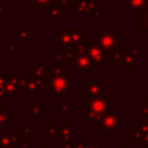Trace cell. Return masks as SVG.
Wrapping results in <instances>:
<instances>
[{
  "label": "cell",
  "mask_w": 148,
  "mask_h": 148,
  "mask_svg": "<svg viewBox=\"0 0 148 148\" xmlns=\"http://www.w3.org/2000/svg\"><path fill=\"white\" fill-rule=\"evenodd\" d=\"M145 102H146V103L148 104V91L146 92V99H145Z\"/></svg>",
  "instance_id": "74e56055"
},
{
  "label": "cell",
  "mask_w": 148,
  "mask_h": 148,
  "mask_svg": "<svg viewBox=\"0 0 148 148\" xmlns=\"http://www.w3.org/2000/svg\"><path fill=\"white\" fill-rule=\"evenodd\" d=\"M135 25L148 38V5L143 9L135 12Z\"/></svg>",
  "instance_id": "4fadbf2b"
},
{
  "label": "cell",
  "mask_w": 148,
  "mask_h": 148,
  "mask_svg": "<svg viewBox=\"0 0 148 148\" xmlns=\"http://www.w3.org/2000/svg\"><path fill=\"white\" fill-rule=\"evenodd\" d=\"M61 6H62V5H61L59 1H54V2L49 3V5L45 7L46 16H47L49 18H51L52 22H57V20L62 15Z\"/></svg>",
  "instance_id": "2e32d148"
},
{
  "label": "cell",
  "mask_w": 148,
  "mask_h": 148,
  "mask_svg": "<svg viewBox=\"0 0 148 148\" xmlns=\"http://www.w3.org/2000/svg\"><path fill=\"white\" fill-rule=\"evenodd\" d=\"M76 148H104L103 143H90L87 138H80L76 142Z\"/></svg>",
  "instance_id": "cb8c5ba5"
},
{
  "label": "cell",
  "mask_w": 148,
  "mask_h": 148,
  "mask_svg": "<svg viewBox=\"0 0 148 148\" xmlns=\"http://www.w3.org/2000/svg\"><path fill=\"white\" fill-rule=\"evenodd\" d=\"M72 10L80 17H103L104 7L98 6L95 0H77L72 7Z\"/></svg>",
  "instance_id": "5b68a950"
},
{
  "label": "cell",
  "mask_w": 148,
  "mask_h": 148,
  "mask_svg": "<svg viewBox=\"0 0 148 148\" xmlns=\"http://www.w3.org/2000/svg\"><path fill=\"white\" fill-rule=\"evenodd\" d=\"M8 12H9V7L3 1L0 0V16L3 15V14H6V13H8Z\"/></svg>",
  "instance_id": "4dcf8cb0"
},
{
  "label": "cell",
  "mask_w": 148,
  "mask_h": 148,
  "mask_svg": "<svg viewBox=\"0 0 148 148\" xmlns=\"http://www.w3.org/2000/svg\"><path fill=\"white\" fill-rule=\"evenodd\" d=\"M54 1H58V0H32V2L39 7H46L49 3L54 2Z\"/></svg>",
  "instance_id": "f546056e"
},
{
  "label": "cell",
  "mask_w": 148,
  "mask_h": 148,
  "mask_svg": "<svg viewBox=\"0 0 148 148\" xmlns=\"http://www.w3.org/2000/svg\"><path fill=\"white\" fill-rule=\"evenodd\" d=\"M86 54L89 57V59L91 60V62L94 65L92 69H98L99 65H102L106 60V56H105V52L103 51V49L94 42L87 45Z\"/></svg>",
  "instance_id": "30bf717a"
},
{
  "label": "cell",
  "mask_w": 148,
  "mask_h": 148,
  "mask_svg": "<svg viewBox=\"0 0 148 148\" xmlns=\"http://www.w3.org/2000/svg\"><path fill=\"white\" fill-rule=\"evenodd\" d=\"M73 86V76L69 74H64V75H57L52 76L51 80L46 81V87L45 91L51 92L54 96H64L67 92L71 91Z\"/></svg>",
  "instance_id": "277c9868"
},
{
  "label": "cell",
  "mask_w": 148,
  "mask_h": 148,
  "mask_svg": "<svg viewBox=\"0 0 148 148\" xmlns=\"http://www.w3.org/2000/svg\"><path fill=\"white\" fill-rule=\"evenodd\" d=\"M58 126H57V123L56 121H49L46 123V138L47 139H52V138H56L57 134H58Z\"/></svg>",
  "instance_id": "d4e9b609"
},
{
  "label": "cell",
  "mask_w": 148,
  "mask_h": 148,
  "mask_svg": "<svg viewBox=\"0 0 148 148\" xmlns=\"http://www.w3.org/2000/svg\"><path fill=\"white\" fill-rule=\"evenodd\" d=\"M112 60L116 65H124L128 71L135 69L136 67V58L131 53L130 49H120Z\"/></svg>",
  "instance_id": "8fae6325"
},
{
  "label": "cell",
  "mask_w": 148,
  "mask_h": 148,
  "mask_svg": "<svg viewBox=\"0 0 148 148\" xmlns=\"http://www.w3.org/2000/svg\"><path fill=\"white\" fill-rule=\"evenodd\" d=\"M109 96H99V97H91L88 102V105L83 106L82 109V119L84 123L94 121L101 123L103 117L106 114L109 110Z\"/></svg>",
  "instance_id": "7a4b0ae2"
},
{
  "label": "cell",
  "mask_w": 148,
  "mask_h": 148,
  "mask_svg": "<svg viewBox=\"0 0 148 148\" xmlns=\"http://www.w3.org/2000/svg\"><path fill=\"white\" fill-rule=\"evenodd\" d=\"M145 134L138 128V127H132L130 132V138H131V143H141Z\"/></svg>",
  "instance_id": "603a6c76"
},
{
  "label": "cell",
  "mask_w": 148,
  "mask_h": 148,
  "mask_svg": "<svg viewBox=\"0 0 148 148\" xmlns=\"http://www.w3.org/2000/svg\"><path fill=\"white\" fill-rule=\"evenodd\" d=\"M67 64L79 73V75H87L90 69H92L94 65L86 52H72L69 53Z\"/></svg>",
  "instance_id": "52a82bcc"
},
{
  "label": "cell",
  "mask_w": 148,
  "mask_h": 148,
  "mask_svg": "<svg viewBox=\"0 0 148 148\" xmlns=\"http://www.w3.org/2000/svg\"><path fill=\"white\" fill-rule=\"evenodd\" d=\"M15 1H16L21 7H24V6H25V3H27L28 1H31V0H15Z\"/></svg>",
  "instance_id": "e575fe53"
},
{
  "label": "cell",
  "mask_w": 148,
  "mask_h": 148,
  "mask_svg": "<svg viewBox=\"0 0 148 148\" xmlns=\"http://www.w3.org/2000/svg\"><path fill=\"white\" fill-rule=\"evenodd\" d=\"M57 111H58L64 118H66V117L68 116V113H71V112L73 111V103H72L71 101H65V102H62L60 105L57 106Z\"/></svg>",
  "instance_id": "ffe728a7"
},
{
  "label": "cell",
  "mask_w": 148,
  "mask_h": 148,
  "mask_svg": "<svg viewBox=\"0 0 148 148\" xmlns=\"http://www.w3.org/2000/svg\"><path fill=\"white\" fill-rule=\"evenodd\" d=\"M119 148H131V143L121 142V143H119Z\"/></svg>",
  "instance_id": "d590c367"
},
{
  "label": "cell",
  "mask_w": 148,
  "mask_h": 148,
  "mask_svg": "<svg viewBox=\"0 0 148 148\" xmlns=\"http://www.w3.org/2000/svg\"><path fill=\"white\" fill-rule=\"evenodd\" d=\"M0 148H15L13 145L12 134L0 132Z\"/></svg>",
  "instance_id": "7402d4cb"
},
{
  "label": "cell",
  "mask_w": 148,
  "mask_h": 148,
  "mask_svg": "<svg viewBox=\"0 0 148 148\" xmlns=\"http://www.w3.org/2000/svg\"><path fill=\"white\" fill-rule=\"evenodd\" d=\"M30 74L35 77H45L46 76V66L44 64L31 65L30 66Z\"/></svg>",
  "instance_id": "d6986e66"
},
{
  "label": "cell",
  "mask_w": 148,
  "mask_h": 148,
  "mask_svg": "<svg viewBox=\"0 0 148 148\" xmlns=\"http://www.w3.org/2000/svg\"><path fill=\"white\" fill-rule=\"evenodd\" d=\"M14 36L16 39H18L20 43L29 44L31 40V29L29 27H27V28L16 27L14 29Z\"/></svg>",
  "instance_id": "e0dca14e"
},
{
  "label": "cell",
  "mask_w": 148,
  "mask_h": 148,
  "mask_svg": "<svg viewBox=\"0 0 148 148\" xmlns=\"http://www.w3.org/2000/svg\"><path fill=\"white\" fill-rule=\"evenodd\" d=\"M128 49H130L131 53L136 58V60L141 58V45H140V43H131Z\"/></svg>",
  "instance_id": "83f0119b"
},
{
  "label": "cell",
  "mask_w": 148,
  "mask_h": 148,
  "mask_svg": "<svg viewBox=\"0 0 148 148\" xmlns=\"http://www.w3.org/2000/svg\"><path fill=\"white\" fill-rule=\"evenodd\" d=\"M39 148H52V145L51 143H49V142H44V143H42L40 145V147Z\"/></svg>",
  "instance_id": "8d00e7d4"
},
{
  "label": "cell",
  "mask_w": 148,
  "mask_h": 148,
  "mask_svg": "<svg viewBox=\"0 0 148 148\" xmlns=\"http://www.w3.org/2000/svg\"><path fill=\"white\" fill-rule=\"evenodd\" d=\"M45 77H35L31 74L27 76H20V89L25 96H40L42 91H45L46 87Z\"/></svg>",
  "instance_id": "8992f818"
},
{
  "label": "cell",
  "mask_w": 148,
  "mask_h": 148,
  "mask_svg": "<svg viewBox=\"0 0 148 148\" xmlns=\"http://www.w3.org/2000/svg\"><path fill=\"white\" fill-rule=\"evenodd\" d=\"M119 34L116 32L114 28L108 27L104 28L102 32L97 35V37L94 38V43L98 44L103 51L105 52L106 59H113L114 56L119 52L120 46H119Z\"/></svg>",
  "instance_id": "3957f363"
},
{
  "label": "cell",
  "mask_w": 148,
  "mask_h": 148,
  "mask_svg": "<svg viewBox=\"0 0 148 148\" xmlns=\"http://www.w3.org/2000/svg\"><path fill=\"white\" fill-rule=\"evenodd\" d=\"M77 128L73 126L71 121H64L61 124V127L58 131L57 138H59L61 141H71L74 133H76Z\"/></svg>",
  "instance_id": "9a60e30c"
},
{
  "label": "cell",
  "mask_w": 148,
  "mask_h": 148,
  "mask_svg": "<svg viewBox=\"0 0 148 148\" xmlns=\"http://www.w3.org/2000/svg\"><path fill=\"white\" fill-rule=\"evenodd\" d=\"M36 132V128L30 125L29 121L24 124L23 127L20 128V148H29L30 147V136L32 133Z\"/></svg>",
  "instance_id": "5bb4252c"
},
{
  "label": "cell",
  "mask_w": 148,
  "mask_h": 148,
  "mask_svg": "<svg viewBox=\"0 0 148 148\" xmlns=\"http://www.w3.org/2000/svg\"><path fill=\"white\" fill-rule=\"evenodd\" d=\"M7 74L2 69H0V101H2L6 96V89H5V80H6Z\"/></svg>",
  "instance_id": "4316f807"
},
{
  "label": "cell",
  "mask_w": 148,
  "mask_h": 148,
  "mask_svg": "<svg viewBox=\"0 0 148 148\" xmlns=\"http://www.w3.org/2000/svg\"><path fill=\"white\" fill-rule=\"evenodd\" d=\"M140 147L141 148H148V133L143 136V139H142V141L140 143Z\"/></svg>",
  "instance_id": "836d02e7"
},
{
  "label": "cell",
  "mask_w": 148,
  "mask_h": 148,
  "mask_svg": "<svg viewBox=\"0 0 148 148\" xmlns=\"http://www.w3.org/2000/svg\"><path fill=\"white\" fill-rule=\"evenodd\" d=\"M61 148H76V143L72 141H61Z\"/></svg>",
  "instance_id": "1f68e13d"
},
{
  "label": "cell",
  "mask_w": 148,
  "mask_h": 148,
  "mask_svg": "<svg viewBox=\"0 0 148 148\" xmlns=\"http://www.w3.org/2000/svg\"><path fill=\"white\" fill-rule=\"evenodd\" d=\"M104 92L103 80H84L82 84V94L84 97H99Z\"/></svg>",
  "instance_id": "9c48e42d"
},
{
  "label": "cell",
  "mask_w": 148,
  "mask_h": 148,
  "mask_svg": "<svg viewBox=\"0 0 148 148\" xmlns=\"http://www.w3.org/2000/svg\"><path fill=\"white\" fill-rule=\"evenodd\" d=\"M125 12H136L143 9L148 5V0H125Z\"/></svg>",
  "instance_id": "ac0fdd59"
},
{
  "label": "cell",
  "mask_w": 148,
  "mask_h": 148,
  "mask_svg": "<svg viewBox=\"0 0 148 148\" xmlns=\"http://www.w3.org/2000/svg\"><path fill=\"white\" fill-rule=\"evenodd\" d=\"M46 111V108L44 105L40 104V102L38 101H34L30 103V114L34 116V117H38L40 113L45 112Z\"/></svg>",
  "instance_id": "44dd1931"
},
{
  "label": "cell",
  "mask_w": 148,
  "mask_h": 148,
  "mask_svg": "<svg viewBox=\"0 0 148 148\" xmlns=\"http://www.w3.org/2000/svg\"><path fill=\"white\" fill-rule=\"evenodd\" d=\"M62 6H68V7H72L77 0H58Z\"/></svg>",
  "instance_id": "d6a6232c"
},
{
  "label": "cell",
  "mask_w": 148,
  "mask_h": 148,
  "mask_svg": "<svg viewBox=\"0 0 148 148\" xmlns=\"http://www.w3.org/2000/svg\"><path fill=\"white\" fill-rule=\"evenodd\" d=\"M95 1H97V2H102L103 0H95Z\"/></svg>",
  "instance_id": "f35d334b"
},
{
  "label": "cell",
  "mask_w": 148,
  "mask_h": 148,
  "mask_svg": "<svg viewBox=\"0 0 148 148\" xmlns=\"http://www.w3.org/2000/svg\"><path fill=\"white\" fill-rule=\"evenodd\" d=\"M135 127H138L145 135L148 133V121L147 120H140V121L135 123Z\"/></svg>",
  "instance_id": "f1b7e54d"
},
{
  "label": "cell",
  "mask_w": 148,
  "mask_h": 148,
  "mask_svg": "<svg viewBox=\"0 0 148 148\" xmlns=\"http://www.w3.org/2000/svg\"><path fill=\"white\" fill-rule=\"evenodd\" d=\"M3 52L6 54H18L20 44L18 43H6L3 45Z\"/></svg>",
  "instance_id": "484cf974"
},
{
  "label": "cell",
  "mask_w": 148,
  "mask_h": 148,
  "mask_svg": "<svg viewBox=\"0 0 148 148\" xmlns=\"http://www.w3.org/2000/svg\"><path fill=\"white\" fill-rule=\"evenodd\" d=\"M88 38L89 35L84 32L83 29L80 27L57 28V39H58L57 49L73 51L82 44H88Z\"/></svg>",
  "instance_id": "6da1fadb"
},
{
  "label": "cell",
  "mask_w": 148,
  "mask_h": 148,
  "mask_svg": "<svg viewBox=\"0 0 148 148\" xmlns=\"http://www.w3.org/2000/svg\"><path fill=\"white\" fill-rule=\"evenodd\" d=\"M6 96L10 102H13L21 92L20 89V76L18 75H7L5 80Z\"/></svg>",
  "instance_id": "7c38bea8"
},
{
  "label": "cell",
  "mask_w": 148,
  "mask_h": 148,
  "mask_svg": "<svg viewBox=\"0 0 148 148\" xmlns=\"http://www.w3.org/2000/svg\"><path fill=\"white\" fill-rule=\"evenodd\" d=\"M119 126H120V116L119 113L114 111H108L106 114L103 117V119L99 123L98 127V133H104L106 131H112V132H119Z\"/></svg>",
  "instance_id": "ba28073f"
}]
</instances>
